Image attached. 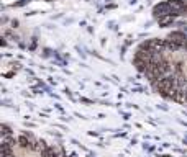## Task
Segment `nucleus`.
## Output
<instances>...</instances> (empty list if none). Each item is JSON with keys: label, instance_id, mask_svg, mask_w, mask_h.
I'll list each match as a JSON object with an SVG mask.
<instances>
[{"label": "nucleus", "instance_id": "nucleus-1", "mask_svg": "<svg viewBox=\"0 0 187 157\" xmlns=\"http://www.w3.org/2000/svg\"><path fill=\"white\" fill-rule=\"evenodd\" d=\"M167 30L166 36L141 43L133 64L156 92L187 105V35L177 28Z\"/></svg>", "mask_w": 187, "mask_h": 157}, {"label": "nucleus", "instance_id": "nucleus-2", "mask_svg": "<svg viewBox=\"0 0 187 157\" xmlns=\"http://www.w3.org/2000/svg\"><path fill=\"white\" fill-rule=\"evenodd\" d=\"M3 157H54L40 142L28 137H5Z\"/></svg>", "mask_w": 187, "mask_h": 157}]
</instances>
